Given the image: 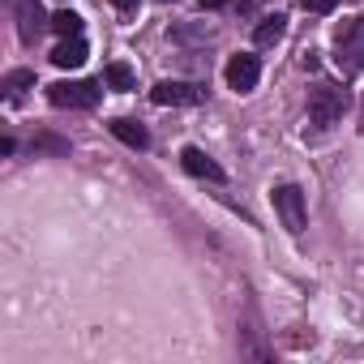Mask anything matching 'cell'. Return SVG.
<instances>
[{
  "label": "cell",
  "instance_id": "5b68a950",
  "mask_svg": "<svg viewBox=\"0 0 364 364\" xmlns=\"http://www.w3.org/2000/svg\"><path fill=\"white\" fill-rule=\"evenodd\" d=\"M150 99L159 107H193V103L206 99V86H198V82H159L150 90Z\"/></svg>",
  "mask_w": 364,
  "mask_h": 364
},
{
  "label": "cell",
  "instance_id": "5bb4252c",
  "mask_svg": "<svg viewBox=\"0 0 364 364\" xmlns=\"http://www.w3.org/2000/svg\"><path fill=\"white\" fill-rule=\"evenodd\" d=\"M103 82H107L112 90H133V69L116 60V65H107V69H103Z\"/></svg>",
  "mask_w": 364,
  "mask_h": 364
},
{
  "label": "cell",
  "instance_id": "8992f818",
  "mask_svg": "<svg viewBox=\"0 0 364 364\" xmlns=\"http://www.w3.org/2000/svg\"><path fill=\"white\" fill-rule=\"evenodd\" d=\"M9 9H14V18H18L22 43H35V39L43 35V26H52V18H43V9H39V0H9Z\"/></svg>",
  "mask_w": 364,
  "mask_h": 364
},
{
  "label": "cell",
  "instance_id": "2e32d148",
  "mask_svg": "<svg viewBox=\"0 0 364 364\" xmlns=\"http://www.w3.org/2000/svg\"><path fill=\"white\" fill-rule=\"evenodd\" d=\"M202 9H223V5H232V0H198Z\"/></svg>",
  "mask_w": 364,
  "mask_h": 364
},
{
  "label": "cell",
  "instance_id": "6da1fadb",
  "mask_svg": "<svg viewBox=\"0 0 364 364\" xmlns=\"http://www.w3.org/2000/svg\"><path fill=\"white\" fill-rule=\"evenodd\" d=\"M347 90L343 86H330V82H321V86H313L309 90V120L317 124V129H330V124H338L343 120V112H347Z\"/></svg>",
  "mask_w": 364,
  "mask_h": 364
},
{
  "label": "cell",
  "instance_id": "7c38bea8",
  "mask_svg": "<svg viewBox=\"0 0 364 364\" xmlns=\"http://www.w3.org/2000/svg\"><path fill=\"white\" fill-rule=\"evenodd\" d=\"M31 86H35V73H31V69H14V73L5 77V95H9V103H18Z\"/></svg>",
  "mask_w": 364,
  "mask_h": 364
},
{
  "label": "cell",
  "instance_id": "8fae6325",
  "mask_svg": "<svg viewBox=\"0 0 364 364\" xmlns=\"http://www.w3.org/2000/svg\"><path fill=\"white\" fill-rule=\"evenodd\" d=\"M283 35H287V18H283V14H270V18H262V22H257L253 43H257V48H274Z\"/></svg>",
  "mask_w": 364,
  "mask_h": 364
},
{
  "label": "cell",
  "instance_id": "9a60e30c",
  "mask_svg": "<svg viewBox=\"0 0 364 364\" xmlns=\"http://www.w3.org/2000/svg\"><path fill=\"white\" fill-rule=\"evenodd\" d=\"M334 5H338V0H300L304 14H334Z\"/></svg>",
  "mask_w": 364,
  "mask_h": 364
},
{
  "label": "cell",
  "instance_id": "30bf717a",
  "mask_svg": "<svg viewBox=\"0 0 364 364\" xmlns=\"http://www.w3.org/2000/svg\"><path fill=\"white\" fill-rule=\"evenodd\" d=\"M107 129H112V137H120V141H124V146H133V150H146V146H150V133H146V124H137V120H129V116L112 120Z\"/></svg>",
  "mask_w": 364,
  "mask_h": 364
},
{
  "label": "cell",
  "instance_id": "3957f363",
  "mask_svg": "<svg viewBox=\"0 0 364 364\" xmlns=\"http://www.w3.org/2000/svg\"><path fill=\"white\" fill-rule=\"evenodd\" d=\"M48 99H52V107L86 112L103 99V82H56V86H48Z\"/></svg>",
  "mask_w": 364,
  "mask_h": 364
},
{
  "label": "cell",
  "instance_id": "ba28073f",
  "mask_svg": "<svg viewBox=\"0 0 364 364\" xmlns=\"http://www.w3.org/2000/svg\"><path fill=\"white\" fill-rule=\"evenodd\" d=\"M180 167H185L189 176H198V180H215V185H223V180H228V171H223L206 150H198V146H185V150H180Z\"/></svg>",
  "mask_w": 364,
  "mask_h": 364
},
{
  "label": "cell",
  "instance_id": "277c9868",
  "mask_svg": "<svg viewBox=\"0 0 364 364\" xmlns=\"http://www.w3.org/2000/svg\"><path fill=\"white\" fill-rule=\"evenodd\" d=\"M270 198H274V210H279L283 228H287L291 236H300V232L309 228V206H304V193H300L296 185H279Z\"/></svg>",
  "mask_w": 364,
  "mask_h": 364
},
{
  "label": "cell",
  "instance_id": "4fadbf2b",
  "mask_svg": "<svg viewBox=\"0 0 364 364\" xmlns=\"http://www.w3.org/2000/svg\"><path fill=\"white\" fill-rule=\"evenodd\" d=\"M52 31H56L60 39H73V35H82V18H77L73 9H60V14L52 18Z\"/></svg>",
  "mask_w": 364,
  "mask_h": 364
},
{
  "label": "cell",
  "instance_id": "e0dca14e",
  "mask_svg": "<svg viewBox=\"0 0 364 364\" xmlns=\"http://www.w3.org/2000/svg\"><path fill=\"white\" fill-rule=\"evenodd\" d=\"M112 5H116L120 14H129V9H137V0H112Z\"/></svg>",
  "mask_w": 364,
  "mask_h": 364
},
{
  "label": "cell",
  "instance_id": "52a82bcc",
  "mask_svg": "<svg viewBox=\"0 0 364 364\" xmlns=\"http://www.w3.org/2000/svg\"><path fill=\"white\" fill-rule=\"evenodd\" d=\"M223 77H228V86H232L236 95H249V90L257 86V77H262V65H257V56L240 52V56H232V60H228Z\"/></svg>",
  "mask_w": 364,
  "mask_h": 364
},
{
  "label": "cell",
  "instance_id": "9c48e42d",
  "mask_svg": "<svg viewBox=\"0 0 364 364\" xmlns=\"http://www.w3.org/2000/svg\"><path fill=\"white\" fill-rule=\"evenodd\" d=\"M86 56H90L86 39H82V35H73V39H60V43H56L52 65H56V69H82V65H86Z\"/></svg>",
  "mask_w": 364,
  "mask_h": 364
},
{
  "label": "cell",
  "instance_id": "7a4b0ae2",
  "mask_svg": "<svg viewBox=\"0 0 364 364\" xmlns=\"http://www.w3.org/2000/svg\"><path fill=\"white\" fill-rule=\"evenodd\" d=\"M334 43H338V69L360 73L364 69V18H347L334 31Z\"/></svg>",
  "mask_w": 364,
  "mask_h": 364
}]
</instances>
